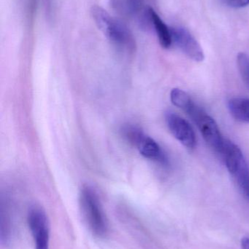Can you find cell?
<instances>
[{
	"instance_id": "cell-4",
	"label": "cell",
	"mask_w": 249,
	"mask_h": 249,
	"mask_svg": "<svg viewBox=\"0 0 249 249\" xmlns=\"http://www.w3.org/2000/svg\"><path fill=\"white\" fill-rule=\"evenodd\" d=\"M124 133L127 139L137 146L143 157L162 164L167 163L166 156L157 142L150 136L145 135L140 128L127 126L124 128Z\"/></svg>"
},
{
	"instance_id": "cell-8",
	"label": "cell",
	"mask_w": 249,
	"mask_h": 249,
	"mask_svg": "<svg viewBox=\"0 0 249 249\" xmlns=\"http://www.w3.org/2000/svg\"><path fill=\"white\" fill-rule=\"evenodd\" d=\"M200 129L203 139L209 146L222 153L225 139L222 137L219 126L214 119L205 112L195 123Z\"/></svg>"
},
{
	"instance_id": "cell-7",
	"label": "cell",
	"mask_w": 249,
	"mask_h": 249,
	"mask_svg": "<svg viewBox=\"0 0 249 249\" xmlns=\"http://www.w3.org/2000/svg\"><path fill=\"white\" fill-rule=\"evenodd\" d=\"M166 122L172 136L186 147L194 149L197 143L194 129L184 118L173 112L166 114Z\"/></svg>"
},
{
	"instance_id": "cell-13",
	"label": "cell",
	"mask_w": 249,
	"mask_h": 249,
	"mask_svg": "<svg viewBox=\"0 0 249 249\" xmlns=\"http://www.w3.org/2000/svg\"><path fill=\"white\" fill-rule=\"evenodd\" d=\"M143 3V0H126V6L133 14H137L142 10Z\"/></svg>"
},
{
	"instance_id": "cell-15",
	"label": "cell",
	"mask_w": 249,
	"mask_h": 249,
	"mask_svg": "<svg viewBox=\"0 0 249 249\" xmlns=\"http://www.w3.org/2000/svg\"><path fill=\"white\" fill-rule=\"evenodd\" d=\"M241 247L242 249H249V237H244L241 240Z\"/></svg>"
},
{
	"instance_id": "cell-3",
	"label": "cell",
	"mask_w": 249,
	"mask_h": 249,
	"mask_svg": "<svg viewBox=\"0 0 249 249\" xmlns=\"http://www.w3.org/2000/svg\"><path fill=\"white\" fill-rule=\"evenodd\" d=\"M228 171L244 194L249 196V169L242 151L238 145L225 139L222 151Z\"/></svg>"
},
{
	"instance_id": "cell-12",
	"label": "cell",
	"mask_w": 249,
	"mask_h": 249,
	"mask_svg": "<svg viewBox=\"0 0 249 249\" xmlns=\"http://www.w3.org/2000/svg\"><path fill=\"white\" fill-rule=\"evenodd\" d=\"M237 64L243 81L249 89V56L244 53H240L237 57Z\"/></svg>"
},
{
	"instance_id": "cell-1",
	"label": "cell",
	"mask_w": 249,
	"mask_h": 249,
	"mask_svg": "<svg viewBox=\"0 0 249 249\" xmlns=\"http://www.w3.org/2000/svg\"><path fill=\"white\" fill-rule=\"evenodd\" d=\"M92 15L99 30L113 44L124 51H134L135 48L134 37L124 23L99 6L92 7Z\"/></svg>"
},
{
	"instance_id": "cell-5",
	"label": "cell",
	"mask_w": 249,
	"mask_h": 249,
	"mask_svg": "<svg viewBox=\"0 0 249 249\" xmlns=\"http://www.w3.org/2000/svg\"><path fill=\"white\" fill-rule=\"evenodd\" d=\"M27 222L35 249H49V222L43 209L37 205L31 206L28 211Z\"/></svg>"
},
{
	"instance_id": "cell-10",
	"label": "cell",
	"mask_w": 249,
	"mask_h": 249,
	"mask_svg": "<svg viewBox=\"0 0 249 249\" xmlns=\"http://www.w3.org/2000/svg\"><path fill=\"white\" fill-rule=\"evenodd\" d=\"M149 18L151 23L154 27L155 31L157 34L159 43L162 48H169L172 43L171 28L168 27L165 22L162 20L159 15L152 8H149Z\"/></svg>"
},
{
	"instance_id": "cell-9",
	"label": "cell",
	"mask_w": 249,
	"mask_h": 249,
	"mask_svg": "<svg viewBox=\"0 0 249 249\" xmlns=\"http://www.w3.org/2000/svg\"><path fill=\"white\" fill-rule=\"evenodd\" d=\"M172 103L179 109L186 112L194 123L205 113L191 99L189 94L179 89H173L171 92Z\"/></svg>"
},
{
	"instance_id": "cell-14",
	"label": "cell",
	"mask_w": 249,
	"mask_h": 249,
	"mask_svg": "<svg viewBox=\"0 0 249 249\" xmlns=\"http://www.w3.org/2000/svg\"><path fill=\"white\" fill-rule=\"evenodd\" d=\"M228 5L235 8H241L249 5V0H225Z\"/></svg>"
},
{
	"instance_id": "cell-2",
	"label": "cell",
	"mask_w": 249,
	"mask_h": 249,
	"mask_svg": "<svg viewBox=\"0 0 249 249\" xmlns=\"http://www.w3.org/2000/svg\"><path fill=\"white\" fill-rule=\"evenodd\" d=\"M80 205L83 219L91 233L97 238L106 237L109 231L108 219L93 189L89 187L82 189Z\"/></svg>"
},
{
	"instance_id": "cell-6",
	"label": "cell",
	"mask_w": 249,
	"mask_h": 249,
	"mask_svg": "<svg viewBox=\"0 0 249 249\" xmlns=\"http://www.w3.org/2000/svg\"><path fill=\"white\" fill-rule=\"evenodd\" d=\"M172 42L187 55L196 62L205 59L204 52L197 39L185 28H171Z\"/></svg>"
},
{
	"instance_id": "cell-11",
	"label": "cell",
	"mask_w": 249,
	"mask_h": 249,
	"mask_svg": "<svg viewBox=\"0 0 249 249\" xmlns=\"http://www.w3.org/2000/svg\"><path fill=\"white\" fill-rule=\"evenodd\" d=\"M231 115L240 122L249 123V99L234 98L228 102Z\"/></svg>"
}]
</instances>
